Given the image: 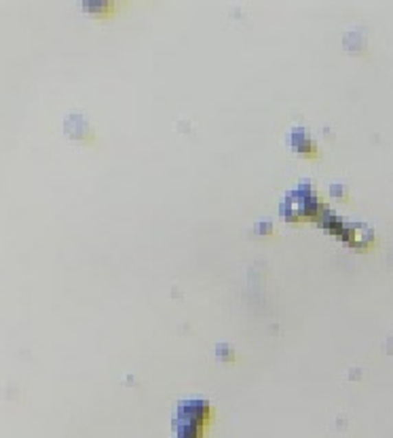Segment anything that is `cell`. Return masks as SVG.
<instances>
[{"instance_id":"3957f363","label":"cell","mask_w":393,"mask_h":438,"mask_svg":"<svg viewBox=\"0 0 393 438\" xmlns=\"http://www.w3.org/2000/svg\"><path fill=\"white\" fill-rule=\"evenodd\" d=\"M176 438H180V436H176Z\"/></svg>"},{"instance_id":"6da1fadb","label":"cell","mask_w":393,"mask_h":438,"mask_svg":"<svg viewBox=\"0 0 393 438\" xmlns=\"http://www.w3.org/2000/svg\"><path fill=\"white\" fill-rule=\"evenodd\" d=\"M210 417V406L205 400H188L178 408L176 432L180 438H201V426Z\"/></svg>"},{"instance_id":"7a4b0ae2","label":"cell","mask_w":393,"mask_h":438,"mask_svg":"<svg viewBox=\"0 0 393 438\" xmlns=\"http://www.w3.org/2000/svg\"><path fill=\"white\" fill-rule=\"evenodd\" d=\"M290 142H292V149L294 151H300V153H306V155H313V142L308 140V135L304 129H294L292 135H290Z\"/></svg>"}]
</instances>
